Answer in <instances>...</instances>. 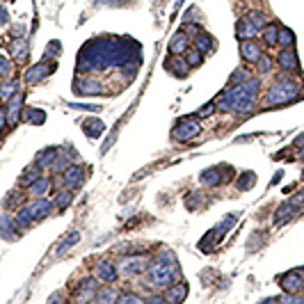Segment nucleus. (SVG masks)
Masks as SVG:
<instances>
[{
    "label": "nucleus",
    "instance_id": "obj_17",
    "mask_svg": "<svg viewBox=\"0 0 304 304\" xmlns=\"http://www.w3.org/2000/svg\"><path fill=\"white\" fill-rule=\"evenodd\" d=\"M185 295H188V284H185V281L165 291V300H167V302H181Z\"/></svg>",
    "mask_w": 304,
    "mask_h": 304
},
{
    "label": "nucleus",
    "instance_id": "obj_45",
    "mask_svg": "<svg viewBox=\"0 0 304 304\" xmlns=\"http://www.w3.org/2000/svg\"><path fill=\"white\" fill-rule=\"evenodd\" d=\"M119 302L121 304H124V302H142V298H137V295H121Z\"/></svg>",
    "mask_w": 304,
    "mask_h": 304
},
{
    "label": "nucleus",
    "instance_id": "obj_42",
    "mask_svg": "<svg viewBox=\"0 0 304 304\" xmlns=\"http://www.w3.org/2000/svg\"><path fill=\"white\" fill-rule=\"evenodd\" d=\"M2 231H5V238H12V220L7 217V215H2Z\"/></svg>",
    "mask_w": 304,
    "mask_h": 304
},
{
    "label": "nucleus",
    "instance_id": "obj_37",
    "mask_svg": "<svg viewBox=\"0 0 304 304\" xmlns=\"http://www.w3.org/2000/svg\"><path fill=\"white\" fill-rule=\"evenodd\" d=\"M270 69H272V60H270V57H258V71L261 73H268Z\"/></svg>",
    "mask_w": 304,
    "mask_h": 304
},
{
    "label": "nucleus",
    "instance_id": "obj_10",
    "mask_svg": "<svg viewBox=\"0 0 304 304\" xmlns=\"http://www.w3.org/2000/svg\"><path fill=\"white\" fill-rule=\"evenodd\" d=\"M281 288L288 293H298L304 288V277L302 272H286L281 277Z\"/></svg>",
    "mask_w": 304,
    "mask_h": 304
},
{
    "label": "nucleus",
    "instance_id": "obj_8",
    "mask_svg": "<svg viewBox=\"0 0 304 304\" xmlns=\"http://www.w3.org/2000/svg\"><path fill=\"white\" fill-rule=\"evenodd\" d=\"M53 69H55V64H46V62H42V64H37V66H30L28 73H25V80L30 85L42 83V80H46V78L53 73Z\"/></svg>",
    "mask_w": 304,
    "mask_h": 304
},
{
    "label": "nucleus",
    "instance_id": "obj_16",
    "mask_svg": "<svg viewBox=\"0 0 304 304\" xmlns=\"http://www.w3.org/2000/svg\"><path fill=\"white\" fill-rule=\"evenodd\" d=\"M240 55H243L247 62H258L261 48H258L256 44H252V39H247V42H243V46H240Z\"/></svg>",
    "mask_w": 304,
    "mask_h": 304
},
{
    "label": "nucleus",
    "instance_id": "obj_36",
    "mask_svg": "<svg viewBox=\"0 0 304 304\" xmlns=\"http://www.w3.org/2000/svg\"><path fill=\"white\" fill-rule=\"evenodd\" d=\"M14 55H16V60L23 62L25 60V55H28V51H25V42H14Z\"/></svg>",
    "mask_w": 304,
    "mask_h": 304
},
{
    "label": "nucleus",
    "instance_id": "obj_6",
    "mask_svg": "<svg viewBox=\"0 0 304 304\" xmlns=\"http://www.w3.org/2000/svg\"><path fill=\"white\" fill-rule=\"evenodd\" d=\"M199 133H202V124L197 119H183L172 131V137L176 142H190L192 137H197Z\"/></svg>",
    "mask_w": 304,
    "mask_h": 304
},
{
    "label": "nucleus",
    "instance_id": "obj_20",
    "mask_svg": "<svg viewBox=\"0 0 304 304\" xmlns=\"http://www.w3.org/2000/svg\"><path fill=\"white\" fill-rule=\"evenodd\" d=\"M48 190H51V181L44 179V176L42 179H37L35 183L30 185V195L32 197H37V199H42L44 195H48Z\"/></svg>",
    "mask_w": 304,
    "mask_h": 304
},
{
    "label": "nucleus",
    "instance_id": "obj_3",
    "mask_svg": "<svg viewBox=\"0 0 304 304\" xmlns=\"http://www.w3.org/2000/svg\"><path fill=\"white\" fill-rule=\"evenodd\" d=\"M298 96H300V85L293 78H279L268 90L265 103L268 105H286V103H291Z\"/></svg>",
    "mask_w": 304,
    "mask_h": 304
},
{
    "label": "nucleus",
    "instance_id": "obj_18",
    "mask_svg": "<svg viewBox=\"0 0 304 304\" xmlns=\"http://www.w3.org/2000/svg\"><path fill=\"white\" fill-rule=\"evenodd\" d=\"M21 103H23V94H16L12 101L7 103V121H9V124H16V121H18V110H21Z\"/></svg>",
    "mask_w": 304,
    "mask_h": 304
},
{
    "label": "nucleus",
    "instance_id": "obj_49",
    "mask_svg": "<svg viewBox=\"0 0 304 304\" xmlns=\"http://www.w3.org/2000/svg\"><path fill=\"white\" fill-rule=\"evenodd\" d=\"M302 179H304V176H302Z\"/></svg>",
    "mask_w": 304,
    "mask_h": 304
},
{
    "label": "nucleus",
    "instance_id": "obj_40",
    "mask_svg": "<svg viewBox=\"0 0 304 304\" xmlns=\"http://www.w3.org/2000/svg\"><path fill=\"white\" fill-rule=\"evenodd\" d=\"M14 90H16V83H12V80H9V83H5V87H2V99H5V101H9V96H12Z\"/></svg>",
    "mask_w": 304,
    "mask_h": 304
},
{
    "label": "nucleus",
    "instance_id": "obj_22",
    "mask_svg": "<svg viewBox=\"0 0 304 304\" xmlns=\"http://www.w3.org/2000/svg\"><path fill=\"white\" fill-rule=\"evenodd\" d=\"M188 51V37L185 35H176L172 39V44H169V53L172 55H181Z\"/></svg>",
    "mask_w": 304,
    "mask_h": 304
},
{
    "label": "nucleus",
    "instance_id": "obj_48",
    "mask_svg": "<svg viewBox=\"0 0 304 304\" xmlns=\"http://www.w3.org/2000/svg\"><path fill=\"white\" fill-rule=\"evenodd\" d=\"M300 158H304V149H302V151H300Z\"/></svg>",
    "mask_w": 304,
    "mask_h": 304
},
{
    "label": "nucleus",
    "instance_id": "obj_41",
    "mask_svg": "<svg viewBox=\"0 0 304 304\" xmlns=\"http://www.w3.org/2000/svg\"><path fill=\"white\" fill-rule=\"evenodd\" d=\"M250 18L258 25V28H265V16H263L261 12H252V14H250Z\"/></svg>",
    "mask_w": 304,
    "mask_h": 304
},
{
    "label": "nucleus",
    "instance_id": "obj_15",
    "mask_svg": "<svg viewBox=\"0 0 304 304\" xmlns=\"http://www.w3.org/2000/svg\"><path fill=\"white\" fill-rule=\"evenodd\" d=\"M96 277H99L101 281H105V284H112V281L117 279V270H114L112 263L101 261L99 265H96Z\"/></svg>",
    "mask_w": 304,
    "mask_h": 304
},
{
    "label": "nucleus",
    "instance_id": "obj_23",
    "mask_svg": "<svg viewBox=\"0 0 304 304\" xmlns=\"http://www.w3.org/2000/svg\"><path fill=\"white\" fill-rule=\"evenodd\" d=\"M78 240H80V233H78V231H71V233H69V236H66L64 240H62L60 245H57V256H62V254H66V252L71 250V247L78 243Z\"/></svg>",
    "mask_w": 304,
    "mask_h": 304
},
{
    "label": "nucleus",
    "instance_id": "obj_34",
    "mask_svg": "<svg viewBox=\"0 0 304 304\" xmlns=\"http://www.w3.org/2000/svg\"><path fill=\"white\" fill-rule=\"evenodd\" d=\"M25 119L30 121V124H44L46 114H44L42 110H28V112H25Z\"/></svg>",
    "mask_w": 304,
    "mask_h": 304
},
{
    "label": "nucleus",
    "instance_id": "obj_47",
    "mask_svg": "<svg viewBox=\"0 0 304 304\" xmlns=\"http://www.w3.org/2000/svg\"><path fill=\"white\" fill-rule=\"evenodd\" d=\"M300 99H304V90H302V92H300Z\"/></svg>",
    "mask_w": 304,
    "mask_h": 304
},
{
    "label": "nucleus",
    "instance_id": "obj_38",
    "mask_svg": "<svg viewBox=\"0 0 304 304\" xmlns=\"http://www.w3.org/2000/svg\"><path fill=\"white\" fill-rule=\"evenodd\" d=\"M245 80H247V71H243V69L231 73V85H240V83H245Z\"/></svg>",
    "mask_w": 304,
    "mask_h": 304
},
{
    "label": "nucleus",
    "instance_id": "obj_13",
    "mask_svg": "<svg viewBox=\"0 0 304 304\" xmlns=\"http://www.w3.org/2000/svg\"><path fill=\"white\" fill-rule=\"evenodd\" d=\"M73 92L80 96H87V94L99 96V94H103V87H101V83H96V80H78Z\"/></svg>",
    "mask_w": 304,
    "mask_h": 304
},
{
    "label": "nucleus",
    "instance_id": "obj_32",
    "mask_svg": "<svg viewBox=\"0 0 304 304\" xmlns=\"http://www.w3.org/2000/svg\"><path fill=\"white\" fill-rule=\"evenodd\" d=\"M96 302H112V300H119L117 298V293L112 291V288H103L101 293H96Z\"/></svg>",
    "mask_w": 304,
    "mask_h": 304
},
{
    "label": "nucleus",
    "instance_id": "obj_35",
    "mask_svg": "<svg viewBox=\"0 0 304 304\" xmlns=\"http://www.w3.org/2000/svg\"><path fill=\"white\" fill-rule=\"evenodd\" d=\"M37 179H42V176H39V167L32 169V172H25V174H23V179H21V185H28V188H30V185L35 183Z\"/></svg>",
    "mask_w": 304,
    "mask_h": 304
},
{
    "label": "nucleus",
    "instance_id": "obj_28",
    "mask_svg": "<svg viewBox=\"0 0 304 304\" xmlns=\"http://www.w3.org/2000/svg\"><path fill=\"white\" fill-rule=\"evenodd\" d=\"M254 183H256V174L245 172L243 176H240V179L236 181V188H238V190H250V188H252Z\"/></svg>",
    "mask_w": 304,
    "mask_h": 304
},
{
    "label": "nucleus",
    "instance_id": "obj_31",
    "mask_svg": "<svg viewBox=\"0 0 304 304\" xmlns=\"http://www.w3.org/2000/svg\"><path fill=\"white\" fill-rule=\"evenodd\" d=\"M293 42H295V37H293V32L288 30V28H279V42H277V44H281V46H284V48H288Z\"/></svg>",
    "mask_w": 304,
    "mask_h": 304
},
{
    "label": "nucleus",
    "instance_id": "obj_11",
    "mask_svg": "<svg viewBox=\"0 0 304 304\" xmlns=\"http://www.w3.org/2000/svg\"><path fill=\"white\" fill-rule=\"evenodd\" d=\"M85 181V174L80 167H66L64 169V176H62V183L69 188V190H73V188H78V185H83Z\"/></svg>",
    "mask_w": 304,
    "mask_h": 304
},
{
    "label": "nucleus",
    "instance_id": "obj_39",
    "mask_svg": "<svg viewBox=\"0 0 304 304\" xmlns=\"http://www.w3.org/2000/svg\"><path fill=\"white\" fill-rule=\"evenodd\" d=\"M199 62H202V51H192V53H188V64L190 66H197Z\"/></svg>",
    "mask_w": 304,
    "mask_h": 304
},
{
    "label": "nucleus",
    "instance_id": "obj_43",
    "mask_svg": "<svg viewBox=\"0 0 304 304\" xmlns=\"http://www.w3.org/2000/svg\"><path fill=\"white\" fill-rule=\"evenodd\" d=\"M192 21H197V9H190V12L183 16V23H192Z\"/></svg>",
    "mask_w": 304,
    "mask_h": 304
},
{
    "label": "nucleus",
    "instance_id": "obj_1",
    "mask_svg": "<svg viewBox=\"0 0 304 304\" xmlns=\"http://www.w3.org/2000/svg\"><path fill=\"white\" fill-rule=\"evenodd\" d=\"M137 46L128 39L101 37L83 48L78 57V71H103L110 66H137Z\"/></svg>",
    "mask_w": 304,
    "mask_h": 304
},
{
    "label": "nucleus",
    "instance_id": "obj_25",
    "mask_svg": "<svg viewBox=\"0 0 304 304\" xmlns=\"http://www.w3.org/2000/svg\"><path fill=\"white\" fill-rule=\"evenodd\" d=\"M55 158H57V151H55V149H46L44 153H39L37 167H39V169H44V167H53V165H55Z\"/></svg>",
    "mask_w": 304,
    "mask_h": 304
},
{
    "label": "nucleus",
    "instance_id": "obj_27",
    "mask_svg": "<svg viewBox=\"0 0 304 304\" xmlns=\"http://www.w3.org/2000/svg\"><path fill=\"white\" fill-rule=\"evenodd\" d=\"M263 39L268 46H274V44L279 42V28H274V25H265L263 28Z\"/></svg>",
    "mask_w": 304,
    "mask_h": 304
},
{
    "label": "nucleus",
    "instance_id": "obj_19",
    "mask_svg": "<svg viewBox=\"0 0 304 304\" xmlns=\"http://www.w3.org/2000/svg\"><path fill=\"white\" fill-rule=\"evenodd\" d=\"M295 203L293 202H286V203H281L279 208H277V215H274V224H284V222L288 220V217H293V213H295Z\"/></svg>",
    "mask_w": 304,
    "mask_h": 304
},
{
    "label": "nucleus",
    "instance_id": "obj_29",
    "mask_svg": "<svg viewBox=\"0 0 304 304\" xmlns=\"http://www.w3.org/2000/svg\"><path fill=\"white\" fill-rule=\"evenodd\" d=\"M233 222H236V215H229V217H224V220H222V224H217V227H215V238H224V233H227V229H231L233 227Z\"/></svg>",
    "mask_w": 304,
    "mask_h": 304
},
{
    "label": "nucleus",
    "instance_id": "obj_46",
    "mask_svg": "<svg viewBox=\"0 0 304 304\" xmlns=\"http://www.w3.org/2000/svg\"><path fill=\"white\" fill-rule=\"evenodd\" d=\"M9 69H12V66H9V60L2 57V76H9Z\"/></svg>",
    "mask_w": 304,
    "mask_h": 304
},
{
    "label": "nucleus",
    "instance_id": "obj_5",
    "mask_svg": "<svg viewBox=\"0 0 304 304\" xmlns=\"http://www.w3.org/2000/svg\"><path fill=\"white\" fill-rule=\"evenodd\" d=\"M53 210V203L48 202V199H37L32 206H28V208L18 210L16 215V227H28V224H32L35 220H42V217H46L48 213Z\"/></svg>",
    "mask_w": 304,
    "mask_h": 304
},
{
    "label": "nucleus",
    "instance_id": "obj_33",
    "mask_svg": "<svg viewBox=\"0 0 304 304\" xmlns=\"http://www.w3.org/2000/svg\"><path fill=\"white\" fill-rule=\"evenodd\" d=\"M71 199H73V195L69 190H64V192H60V195L55 197V206H57V208H66V206L71 203Z\"/></svg>",
    "mask_w": 304,
    "mask_h": 304
},
{
    "label": "nucleus",
    "instance_id": "obj_26",
    "mask_svg": "<svg viewBox=\"0 0 304 304\" xmlns=\"http://www.w3.org/2000/svg\"><path fill=\"white\" fill-rule=\"evenodd\" d=\"M103 128H105V126H103L101 119H87V124H85V133L90 137H99L103 133Z\"/></svg>",
    "mask_w": 304,
    "mask_h": 304
},
{
    "label": "nucleus",
    "instance_id": "obj_44",
    "mask_svg": "<svg viewBox=\"0 0 304 304\" xmlns=\"http://www.w3.org/2000/svg\"><path fill=\"white\" fill-rule=\"evenodd\" d=\"M213 110H215V105H206L203 110H199V117H202V119H206V117H210V114H213Z\"/></svg>",
    "mask_w": 304,
    "mask_h": 304
},
{
    "label": "nucleus",
    "instance_id": "obj_14",
    "mask_svg": "<svg viewBox=\"0 0 304 304\" xmlns=\"http://www.w3.org/2000/svg\"><path fill=\"white\" fill-rule=\"evenodd\" d=\"M277 62H279V66L284 71H298V57H295V53L291 48H284L279 53V57H277Z\"/></svg>",
    "mask_w": 304,
    "mask_h": 304
},
{
    "label": "nucleus",
    "instance_id": "obj_24",
    "mask_svg": "<svg viewBox=\"0 0 304 304\" xmlns=\"http://www.w3.org/2000/svg\"><path fill=\"white\" fill-rule=\"evenodd\" d=\"M199 181H202L203 185H208V188H213V185L220 183V169L217 167H210L206 169V172H202V176H199Z\"/></svg>",
    "mask_w": 304,
    "mask_h": 304
},
{
    "label": "nucleus",
    "instance_id": "obj_9",
    "mask_svg": "<svg viewBox=\"0 0 304 304\" xmlns=\"http://www.w3.org/2000/svg\"><path fill=\"white\" fill-rule=\"evenodd\" d=\"M258 30H261V28H258L250 16L240 18L238 23H236V35H238V39H243V42H247V39H252V37H256Z\"/></svg>",
    "mask_w": 304,
    "mask_h": 304
},
{
    "label": "nucleus",
    "instance_id": "obj_4",
    "mask_svg": "<svg viewBox=\"0 0 304 304\" xmlns=\"http://www.w3.org/2000/svg\"><path fill=\"white\" fill-rule=\"evenodd\" d=\"M179 277V270H176V263L174 258L169 263H165V254H160V258L147 270V281H149L151 286H169L174 279Z\"/></svg>",
    "mask_w": 304,
    "mask_h": 304
},
{
    "label": "nucleus",
    "instance_id": "obj_7",
    "mask_svg": "<svg viewBox=\"0 0 304 304\" xmlns=\"http://www.w3.org/2000/svg\"><path fill=\"white\" fill-rule=\"evenodd\" d=\"M144 268H147V256H128L119 263L121 274H126V277H135V274H140Z\"/></svg>",
    "mask_w": 304,
    "mask_h": 304
},
{
    "label": "nucleus",
    "instance_id": "obj_30",
    "mask_svg": "<svg viewBox=\"0 0 304 304\" xmlns=\"http://www.w3.org/2000/svg\"><path fill=\"white\" fill-rule=\"evenodd\" d=\"M197 48L202 51V53H208V51H213V39H210L206 32H202V35L197 37Z\"/></svg>",
    "mask_w": 304,
    "mask_h": 304
},
{
    "label": "nucleus",
    "instance_id": "obj_21",
    "mask_svg": "<svg viewBox=\"0 0 304 304\" xmlns=\"http://www.w3.org/2000/svg\"><path fill=\"white\" fill-rule=\"evenodd\" d=\"M167 66H169V71H172L174 76H179V78H181V76H185V73H188V66H190V64H188L185 60H181L179 55H174L172 60L167 62Z\"/></svg>",
    "mask_w": 304,
    "mask_h": 304
},
{
    "label": "nucleus",
    "instance_id": "obj_2",
    "mask_svg": "<svg viewBox=\"0 0 304 304\" xmlns=\"http://www.w3.org/2000/svg\"><path fill=\"white\" fill-rule=\"evenodd\" d=\"M258 87H261L258 78H250V80H245L240 85H233L220 96L217 107L222 112H240V114L250 112L254 107V101H256Z\"/></svg>",
    "mask_w": 304,
    "mask_h": 304
},
{
    "label": "nucleus",
    "instance_id": "obj_12",
    "mask_svg": "<svg viewBox=\"0 0 304 304\" xmlns=\"http://www.w3.org/2000/svg\"><path fill=\"white\" fill-rule=\"evenodd\" d=\"M96 298V279H92V277H87V279L80 281V288H78L76 293V300L78 302H87V300Z\"/></svg>",
    "mask_w": 304,
    "mask_h": 304
}]
</instances>
